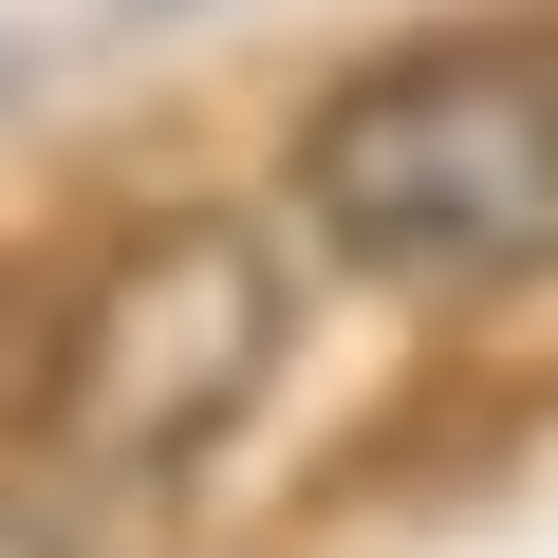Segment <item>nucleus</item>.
Masks as SVG:
<instances>
[{"mask_svg": "<svg viewBox=\"0 0 558 558\" xmlns=\"http://www.w3.org/2000/svg\"><path fill=\"white\" fill-rule=\"evenodd\" d=\"M299 205L354 279L391 299H484V279L558 260V38L484 20V38H410L354 94H317L299 131Z\"/></svg>", "mask_w": 558, "mask_h": 558, "instance_id": "1", "label": "nucleus"}, {"mask_svg": "<svg viewBox=\"0 0 558 558\" xmlns=\"http://www.w3.org/2000/svg\"><path fill=\"white\" fill-rule=\"evenodd\" d=\"M260 373H279V279H260V242L205 223V205H168V223L112 242V279H94L75 336H57V447H75V465H186Z\"/></svg>", "mask_w": 558, "mask_h": 558, "instance_id": "2", "label": "nucleus"}, {"mask_svg": "<svg viewBox=\"0 0 558 558\" xmlns=\"http://www.w3.org/2000/svg\"><path fill=\"white\" fill-rule=\"evenodd\" d=\"M131 20H168V0H131Z\"/></svg>", "mask_w": 558, "mask_h": 558, "instance_id": "4", "label": "nucleus"}, {"mask_svg": "<svg viewBox=\"0 0 558 558\" xmlns=\"http://www.w3.org/2000/svg\"><path fill=\"white\" fill-rule=\"evenodd\" d=\"M0 558H57V539H38V521H20V502H0Z\"/></svg>", "mask_w": 558, "mask_h": 558, "instance_id": "3", "label": "nucleus"}]
</instances>
